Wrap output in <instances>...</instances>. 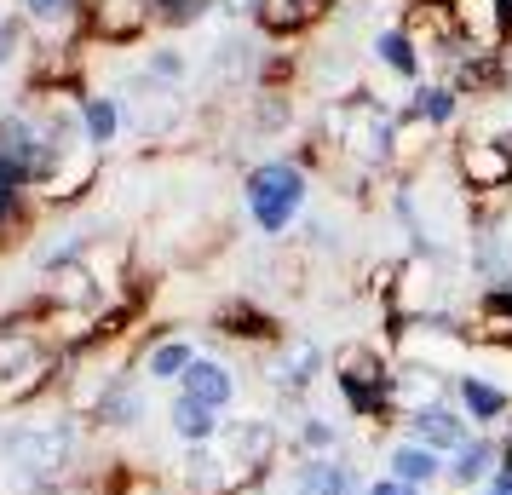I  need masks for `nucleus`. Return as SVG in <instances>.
Here are the masks:
<instances>
[{
	"mask_svg": "<svg viewBox=\"0 0 512 495\" xmlns=\"http://www.w3.org/2000/svg\"><path fill=\"white\" fill-rule=\"evenodd\" d=\"M0 461L35 495L70 490V478L87 461V421L75 409H64V415H35V421L0 426Z\"/></svg>",
	"mask_w": 512,
	"mask_h": 495,
	"instance_id": "nucleus-1",
	"label": "nucleus"
},
{
	"mask_svg": "<svg viewBox=\"0 0 512 495\" xmlns=\"http://www.w3.org/2000/svg\"><path fill=\"white\" fill-rule=\"evenodd\" d=\"M392 369L397 357L386 346H369V340H346L328 352V375H334V392L346 403L357 421L369 426H392L397 409H392Z\"/></svg>",
	"mask_w": 512,
	"mask_h": 495,
	"instance_id": "nucleus-2",
	"label": "nucleus"
},
{
	"mask_svg": "<svg viewBox=\"0 0 512 495\" xmlns=\"http://www.w3.org/2000/svg\"><path fill=\"white\" fill-rule=\"evenodd\" d=\"M305 196H311V173L294 156H265V162H254L242 173V208L259 225V236L288 231L305 213Z\"/></svg>",
	"mask_w": 512,
	"mask_h": 495,
	"instance_id": "nucleus-3",
	"label": "nucleus"
},
{
	"mask_svg": "<svg viewBox=\"0 0 512 495\" xmlns=\"http://www.w3.org/2000/svg\"><path fill=\"white\" fill-rule=\"evenodd\" d=\"M472 202V196H466ZM466 260L478 277V294H507L512 288V190L478 196L472 225H466Z\"/></svg>",
	"mask_w": 512,
	"mask_h": 495,
	"instance_id": "nucleus-4",
	"label": "nucleus"
},
{
	"mask_svg": "<svg viewBox=\"0 0 512 495\" xmlns=\"http://www.w3.org/2000/svg\"><path fill=\"white\" fill-rule=\"evenodd\" d=\"M449 173H455V185L478 202V196H501L512 190V144H495V139H461L449 144Z\"/></svg>",
	"mask_w": 512,
	"mask_h": 495,
	"instance_id": "nucleus-5",
	"label": "nucleus"
},
{
	"mask_svg": "<svg viewBox=\"0 0 512 495\" xmlns=\"http://www.w3.org/2000/svg\"><path fill=\"white\" fill-rule=\"evenodd\" d=\"M323 369H328V357L311 334H282L277 346H271V357H265V386H271L277 398L300 403L305 392L323 380Z\"/></svg>",
	"mask_w": 512,
	"mask_h": 495,
	"instance_id": "nucleus-6",
	"label": "nucleus"
},
{
	"mask_svg": "<svg viewBox=\"0 0 512 495\" xmlns=\"http://www.w3.org/2000/svg\"><path fill=\"white\" fill-rule=\"evenodd\" d=\"M156 29V0H81V35L104 47H127Z\"/></svg>",
	"mask_w": 512,
	"mask_h": 495,
	"instance_id": "nucleus-7",
	"label": "nucleus"
},
{
	"mask_svg": "<svg viewBox=\"0 0 512 495\" xmlns=\"http://www.w3.org/2000/svg\"><path fill=\"white\" fill-rule=\"evenodd\" d=\"M213 444L225 449L236 467H248L254 478H271L282 438H277V421H265V415H248V421H225V432H219Z\"/></svg>",
	"mask_w": 512,
	"mask_h": 495,
	"instance_id": "nucleus-8",
	"label": "nucleus"
},
{
	"mask_svg": "<svg viewBox=\"0 0 512 495\" xmlns=\"http://www.w3.org/2000/svg\"><path fill=\"white\" fill-rule=\"evenodd\" d=\"M98 162H104V150H93V144H75V150H64V156H58V167L41 179L35 202H41V208H75V202L98 185Z\"/></svg>",
	"mask_w": 512,
	"mask_h": 495,
	"instance_id": "nucleus-9",
	"label": "nucleus"
},
{
	"mask_svg": "<svg viewBox=\"0 0 512 495\" xmlns=\"http://www.w3.org/2000/svg\"><path fill=\"white\" fill-rule=\"evenodd\" d=\"M449 18L472 52H507L512 41V12L507 0H449Z\"/></svg>",
	"mask_w": 512,
	"mask_h": 495,
	"instance_id": "nucleus-10",
	"label": "nucleus"
},
{
	"mask_svg": "<svg viewBox=\"0 0 512 495\" xmlns=\"http://www.w3.org/2000/svg\"><path fill=\"white\" fill-rule=\"evenodd\" d=\"M213 329L225 334V340H242V346H277L282 334H288L277 323V311H265L254 294H225L213 306Z\"/></svg>",
	"mask_w": 512,
	"mask_h": 495,
	"instance_id": "nucleus-11",
	"label": "nucleus"
},
{
	"mask_svg": "<svg viewBox=\"0 0 512 495\" xmlns=\"http://www.w3.org/2000/svg\"><path fill=\"white\" fill-rule=\"evenodd\" d=\"M455 409H461L478 432H495V426L512 421V392L495 386L489 375H478V369H461V375H455Z\"/></svg>",
	"mask_w": 512,
	"mask_h": 495,
	"instance_id": "nucleus-12",
	"label": "nucleus"
},
{
	"mask_svg": "<svg viewBox=\"0 0 512 495\" xmlns=\"http://www.w3.org/2000/svg\"><path fill=\"white\" fill-rule=\"evenodd\" d=\"M340 0H259L254 6V29L271 35V41H300L323 24Z\"/></svg>",
	"mask_w": 512,
	"mask_h": 495,
	"instance_id": "nucleus-13",
	"label": "nucleus"
},
{
	"mask_svg": "<svg viewBox=\"0 0 512 495\" xmlns=\"http://www.w3.org/2000/svg\"><path fill=\"white\" fill-rule=\"evenodd\" d=\"M403 438H415V444H426V449H438V455H455V449L478 432V426L466 421L455 403H432V409H415V415H403Z\"/></svg>",
	"mask_w": 512,
	"mask_h": 495,
	"instance_id": "nucleus-14",
	"label": "nucleus"
},
{
	"mask_svg": "<svg viewBox=\"0 0 512 495\" xmlns=\"http://www.w3.org/2000/svg\"><path fill=\"white\" fill-rule=\"evenodd\" d=\"M501 472V438L495 432H472L455 455H443V484L449 490H484Z\"/></svg>",
	"mask_w": 512,
	"mask_h": 495,
	"instance_id": "nucleus-15",
	"label": "nucleus"
},
{
	"mask_svg": "<svg viewBox=\"0 0 512 495\" xmlns=\"http://www.w3.org/2000/svg\"><path fill=\"white\" fill-rule=\"evenodd\" d=\"M363 490L369 484L346 455H300L294 484H288V495H363Z\"/></svg>",
	"mask_w": 512,
	"mask_h": 495,
	"instance_id": "nucleus-16",
	"label": "nucleus"
},
{
	"mask_svg": "<svg viewBox=\"0 0 512 495\" xmlns=\"http://www.w3.org/2000/svg\"><path fill=\"white\" fill-rule=\"evenodd\" d=\"M432 403H455V375L397 363V369H392V409H397V421H403V415H415V409H432Z\"/></svg>",
	"mask_w": 512,
	"mask_h": 495,
	"instance_id": "nucleus-17",
	"label": "nucleus"
},
{
	"mask_svg": "<svg viewBox=\"0 0 512 495\" xmlns=\"http://www.w3.org/2000/svg\"><path fill=\"white\" fill-rule=\"evenodd\" d=\"M139 421H144V380L133 375V369H121V375L104 386V398L93 403L87 426H98V432H133Z\"/></svg>",
	"mask_w": 512,
	"mask_h": 495,
	"instance_id": "nucleus-18",
	"label": "nucleus"
},
{
	"mask_svg": "<svg viewBox=\"0 0 512 495\" xmlns=\"http://www.w3.org/2000/svg\"><path fill=\"white\" fill-rule=\"evenodd\" d=\"M196 357L202 352H196V340H185V334H167V329L144 334V380H156V386H179Z\"/></svg>",
	"mask_w": 512,
	"mask_h": 495,
	"instance_id": "nucleus-19",
	"label": "nucleus"
},
{
	"mask_svg": "<svg viewBox=\"0 0 512 495\" xmlns=\"http://www.w3.org/2000/svg\"><path fill=\"white\" fill-rule=\"evenodd\" d=\"M52 340L47 329H41V317H35V306H24L18 317H0V380L18 375L29 357H41Z\"/></svg>",
	"mask_w": 512,
	"mask_h": 495,
	"instance_id": "nucleus-20",
	"label": "nucleus"
},
{
	"mask_svg": "<svg viewBox=\"0 0 512 495\" xmlns=\"http://www.w3.org/2000/svg\"><path fill=\"white\" fill-rule=\"evenodd\" d=\"M369 58L380 64V70H392L403 87H420V81H426V52L415 47V35H409L403 24L380 29V35L369 41Z\"/></svg>",
	"mask_w": 512,
	"mask_h": 495,
	"instance_id": "nucleus-21",
	"label": "nucleus"
},
{
	"mask_svg": "<svg viewBox=\"0 0 512 495\" xmlns=\"http://www.w3.org/2000/svg\"><path fill=\"white\" fill-rule=\"evenodd\" d=\"M179 398L225 415V409L236 403V369L231 363H219V357H196V363L185 369V380H179Z\"/></svg>",
	"mask_w": 512,
	"mask_h": 495,
	"instance_id": "nucleus-22",
	"label": "nucleus"
},
{
	"mask_svg": "<svg viewBox=\"0 0 512 495\" xmlns=\"http://www.w3.org/2000/svg\"><path fill=\"white\" fill-rule=\"evenodd\" d=\"M397 110H409V116H420L426 127L449 133V127H455V121L466 116V98H461V93H455V87H449V81L438 75V81H420V87H409V98H403Z\"/></svg>",
	"mask_w": 512,
	"mask_h": 495,
	"instance_id": "nucleus-23",
	"label": "nucleus"
},
{
	"mask_svg": "<svg viewBox=\"0 0 512 495\" xmlns=\"http://www.w3.org/2000/svg\"><path fill=\"white\" fill-rule=\"evenodd\" d=\"M386 478L415 484V490H432V484H443V455L415 444V438H397V444L386 449Z\"/></svg>",
	"mask_w": 512,
	"mask_h": 495,
	"instance_id": "nucleus-24",
	"label": "nucleus"
},
{
	"mask_svg": "<svg viewBox=\"0 0 512 495\" xmlns=\"http://www.w3.org/2000/svg\"><path fill=\"white\" fill-rule=\"evenodd\" d=\"M18 12L29 18L35 35H52V41H81V0H18Z\"/></svg>",
	"mask_w": 512,
	"mask_h": 495,
	"instance_id": "nucleus-25",
	"label": "nucleus"
},
{
	"mask_svg": "<svg viewBox=\"0 0 512 495\" xmlns=\"http://www.w3.org/2000/svg\"><path fill=\"white\" fill-rule=\"evenodd\" d=\"M167 426H173V438H179L185 449L213 444V438L225 432V421H219V409H202V403L179 398V392H173V403H167Z\"/></svg>",
	"mask_w": 512,
	"mask_h": 495,
	"instance_id": "nucleus-26",
	"label": "nucleus"
},
{
	"mask_svg": "<svg viewBox=\"0 0 512 495\" xmlns=\"http://www.w3.org/2000/svg\"><path fill=\"white\" fill-rule=\"evenodd\" d=\"M121 127H127V116H121V104L110 93L81 98V139L93 144V150H110V144L121 139Z\"/></svg>",
	"mask_w": 512,
	"mask_h": 495,
	"instance_id": "nucleus-27",
	"label": "nucleus"
},
{
	"mask_svg": "<svg viewBox=\"0 0 512 495\" xmlns=\"http://www.w3.org/2000/svg\"><path fill=\"white\" fill-rule=\"evenodd\" d=\"M35 219H41V202H35V190L0 196V254H6V248H18V242L35 231Z\"/></svg>",
	"mask_w": 512,
	"mask_h": 495,
	"instance_id": "nucleus-28",
	"label": "nucleus"
},
{
	"mask_svg": "<svg viewBox=\"0 0 512 495\" xmlns=\"http://www.w3.org/2000/svg\"><path fill=\"white\" fill-rule=\"evenodd\" d=\"M294 444H300V455H340L346 432H340L334 421H323V415H300V432H294Z\"/></svg>",
	"mask_w": 512,
	"mask_h": 495,
	"instance_id": "nucleus-29",
	"label": "nucleus"
},
{
	"mask_svg": "<svg viewBox=\"0 0 512 495\" xmlns=\"http://www.w3.org/2000/svg\"><path fill=\"white\" fill-rule=\"evenodd\" d=\"M219 0H156V29H190L202 24Z\"/></svg>",
	"mask_w": 512,
	"mask_h": 495,
	"instance_id": "nucleus-30",
	"label": "nucleus"
},
{
	"mask_svg": "<svg viewBox=\"0 0 512 495\" xmlns=\"http://www.w3.org/2000/svg\"><path fill=\"white\" fill-rule=\"evenodd\" d=\"M294 121V98L288 93H254V127L259 133H282Z\"/></svg>",
	"mask_w": 512,
	"mask_h": 495,
	"instance_id": "nucleus-31",
	"label": "nucleus"
},
{
	"mask_svg": "<svg viewBox=\"0 0 512 495\" xmlns=\"http://www.w3.org/2000/svg\"><path fill=\"white\" fill-rule=\"evenodd\" d=\"M144 81H156V87H179L185 81V52H173V47H156L150 58H144Z\"/></svg>",
	"mask_w": 512,
	"mask_h": 495,
	"instance_id": "nucleus-32",
	"label": "nucleus"
},
{
	"mask_svg": "<svg viewBox=\"0 0 512 495\" xmlns=\"http://www.w3.org/2000/svg\"><path fill=\"white\" fill-rule=\"evenodd\" d=\"M29 41V18L24 12H0V64H12Z\"/></svg>",
	"mask_w": 512,
	"mask_h": 495,
	"instance_id": "nucleus-33",
	"label": "nucleus"
},
{
	"mask_svg": "<svg viewBox=\"0 0 512 495\" xmlns=\"http://www.w3.org/2000/svg\"><path fill=\"white\" fill-rule=\"evenodd\" d=\"M363 495H426V490H415V484H397V478H386V472H380V478H369V490Z\"/></svg>",
	"mask_w": 512,
	"mask_h": 495,
	"instance_id": "nucleus-34",
	"label": "nucleus"
},
{
	"mask_svg": "<svg viewBox=\"0 0 512 495\" xmlns=\"http://www.w3.org/2000/svg\"><path fill=\"white\" fill-rule=\"evenodd\" d=\"M41 495H70V490H41Z\"/></svg>",
	"mask_w": 512,
	"mask_h": 495,
	"instance_id": "nucleus-35",
	"label": "nucleus"
}]
</instances>
